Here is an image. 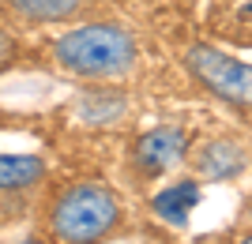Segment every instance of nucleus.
Segmentation results:
<instances>
[{"label": "nucleus", "instance_id": "1", "mask_svg": "<svg viewBox=\"0 0 252 244\" xmlns=\"http://www.w3.org/2000/svg\"><path fill=\"white\" fill-rule=\"evenodd\" d=\"M53 60L83 83H117L136 72L139 42L121 23H79L53 42Z\"/></svg>", "mask_w": 252, "mask_h": 244}, {"label": "nucleus", "instance_id": "2", "mask_svg": "<svg viewBox=\"0 0 252 244\" xmlns=\"http://www.w3.org/2000/svg\"><path fill=\"white\" fill-rule=\"evenodd\" d=\"M121 225V203L102 184H72L49 207L53 244H102Z\"/></svg>", "mask_w": 252, "mask_h": 244}, {"label": "nucleus", "instance_id": "3", "mask_svg": "<svg viewBox=\"0 0 252 244\" xmlns=\"http://www.w3.org/2000/svg\"><path fill=\"white\" fill-rule=\"evenodd\" d=\"M185 68L219 102L241 106V109L252 106V64L230 56L226 49H219V45H211V42H196V45L185 49Z\"/></svg>", "mask_w": 252, "mask_h": 244}, {"label": "nucleus", "instance_id": "4", "mask_svg": "<svg viewBox=\"0 0 252 244\" xmlns=\"http://www.w3.org/2000/svg\"><path fill=\"white\" fill-rule=\"evenodd\" d=\"M185 158H189V136H185L177 124L151 128L147 136H139L136 147H132V162H136L143 173H151V177L169 173Z\"/></svg>", "mask_w": 252, "mask_h": 244}, {"label": "nucleus", "instance_id": "5", "mask_svg": "<svg viewBox=\"0 0 252 244\" xmlns=\"http://www.w3.org/2000/svg\"><path fill=\"white\" fill-rule=\"evenodd\" d=\"M207 27L226 42L252 49V0H211Z\"/></svg>", "mask_w": 252, "mask_h": 244}, {"label": "nucleus", "instance_id": "6", "mask_svg": "<svg viewBox=\"0 0 252 244\" xmlns=\"http://www.w3.org/2000/svg\"><path fill=\"white\" fill-rule=\"evenodd\" d=\"M49 177V162L42 154H0V195L38 188Z\"/></svg>", "mask_w": 252, "mask_h": 244}, {"label": "nucleus", "instance_id": "7", "mask_svg": "<svg viewBox=\"0 0 252 244\" xmlns=\"http://www.w3.org/2000/svg\"><path fill=\"white\" fill-rule=\"evenodd\" d=\"M245 169V150L237 143H207L196 150V173L207 181H230Z\"/></svg>", "mask_w": 252, "mask_h": 244}, {"label": "nucleus", "instance_id": "8", "mask_svg": "<svg viewBox=\"0 0 252 244\" xmlns=\"http://www.w3.org/2000/svg\"><path fill=\"white\" fill-rule=\"evenodd\" d=\"M196 203H200V184L196 181H173L155 195V214L158 218H166L173 225H185L189 222V214L196 211Z\"/></svg>", "mask_w": 252, "mask_h": 244}, {"label": "nucleus", "instance_id": "9", "mask_svg": "<svg viewBox=\"0 0 252 244\" xmlns=\"http://www.w3.org/2000/svg\"><path fill=\"white\" fill-rule=\"evenodd\" d=\"M27 23H68L72 15H79L83 0H8Z\"/></svg>", "mask_w": 252, "mask_h": 244}, {"label": "nucleus", "instance_id": "10", "mask_svg": "<svg viewBox=\"0 0 252 244\" xmlns=\"http://www.w3.org/2000/svg\"><path fill=\"white\" fill-rule=\"evenodd\" d=\"M128 102L117 90H87L83 102H79V117L87 124H113L117 117H125Z\"/></svg>", "mask_w": 252, "mask_h": 244}, {"label": "nucleus", "instance_id": "11", "mask_svg": "<svg viewBox=\"0 0 252 244\" xmlns=\"http://www.w3.org/2000/svg\"><path fill=\"white\" fill-rule=\"evenodd\" d=\"M11 56H15V42H11L8 34H0V72L11 64Z\"/></svg>", "mask_w": 252, "mask_h": 244}, {"label": "nucleus", "instance_id": "12", "mask_svg": "<svg viewBox=\"0 0 252 244\" xmlns=\"http://www.w3.org/2000/svg\"><path fill=\"white\" fill-rule=\"evenodd\" d=\"M102 244H139V241H109V237H105Z\"/></svg>", "mask_w": 252, "mask_h": 244}, {"label": "nucleus", "instance_id": "13", "mask_svg": "<svg viewBox=\"0 0 252 244\" xmlns=\"http://www.w3.org/2000/svg\"><path fill=\"white\" fill-rule=\"evenodd\" d=\"M23 244H45V241H38V237H31V241H23Z\"/></svg>", "mask_w": 252, "mask_h": 244}, {"label": "nucleus", "instance_id": "14", "mask_svg": "<svg viewBox=\"0 0 252 244\" xmlns=\"http://www.w3.org/2000/svg\"><path fill=\"white\" fill-rule=\"evenodd\" d=\"M237 244H252V233H249V237H241V241H237Z\"/></svg>", "mask_w": 252, "mask_h": 244}]
</instances>
